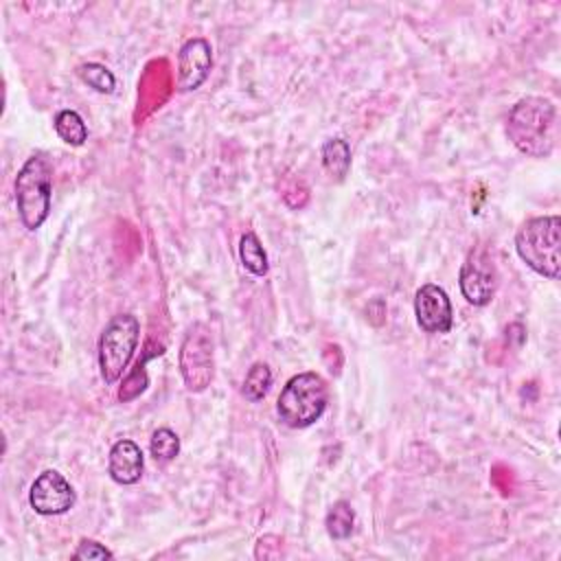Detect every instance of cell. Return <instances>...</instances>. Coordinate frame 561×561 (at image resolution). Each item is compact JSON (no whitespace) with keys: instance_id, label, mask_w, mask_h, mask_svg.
<instances>
[{"instance_id":"1","label":"cell","mask_w":561,"mask_h":561,"mask_svg":"<svg viewBox=\"0 0 561 561\" xmlns=\"http://www.w3.org/2000/svg\"><path fill=\"white\" fill-rule=\"evenodd\" d=\"M554 105L541 96L517 101L508 114L506 134L511 142L530 158H546L554 149Z\"/></svg>"},{"instance_id":"2","label":"cell","mask_w":561,"mask_h":561,"mask_svg":"<svg viewBox=\"0 0 561 561\" xmlns=\"http://www.w3.org/2000/svg\"><path fill=\"white\" fill-rule=\"evenodd\" d=\"M519 259L537 274L554 280L561 274V219L559 215L533 217L515 234Z\"/></svg>"},{"instance_id":"3","label":"cell","mask_w":561,"mask_h":561,"mask_svg":"<svg viewBox=\"0 0 561 561\" xmlns=\"http://www.w3.org/2000/svg\"><path fill=\"white\" fill-rule=\"evenodd\" d=\"M53 167L44 153H33L15 175V204L24 228L37 230L50 213Z\"/></svg>"},{"instance_id":"4","label":"cell","mask_w":561,"mask_h":561,"mask_svg":"<svg viewBox=\"0 0 561 561\" xmlns=\"http://www.w3.org/2000/svg\"><path fill=\"white\" fill-rule=\"evenodd\" d=\"M329 401V390L318 373L294 375L278 394L276 410L280 421L291 430H302L313 425Z\"/></svg>"},{"instance_id":"5","label":"cell","mask_w":561,"mask_h":561,"mask_svg":"<svg viewBox=\"0 0 561 561\" xmlns=\"http://www.w3.org/2000/svg\"><path fill=\"white\" fill-rule=\"evenodd\" d=\"M140 324L131 313L114 316L99 337V368L105 383H116L138 344Z\"/></svg>"},{"instance_id":"6","label":"cell","mask_w":561,"mask_h":561,"mask_svg":"<svg viewBox=\"0 0 561 561\" xmlns=\"http://www.w3.org/2000/svg\"><path fill=\"white\" fill-rule=\"evenodd\" d=\"M213 337L206 324L197 322L180 346V373L191 392H202L213 381Z\"/></svg>"},{"instance_id":"7","label":"cell","mask_w":561,"mask_h":561,"mask_svg":"<svg viewBox=\"0 0 561 561\" xmlns=\"http://www.w3.org/2000/svg\"><path fill=\"white\" fill-rule=\"evenodd\" d=\"M28 504L39 515H61L75 504L70 482L55 469L42 471L28 491Z\"/></svg>"},{"instance_id":"8","label":"cell","mask_w":561,"mask_h":561,"mask_svg":"<svg viewBox=\"0 0 561 561\" xmlns=\"http://www.w3.org/2000/svg\"><path fill=\"white\" fill-rule=\"evenodd\" d=\"M497 287L495 267L484 252H471L460 267V291L467 302L484 307L491 302Z\"/></svg>"},{"instance_id":"9","label":"cell","mask_w":561,"mask_h":561,"mask_svg":"<svg viewBox=\"0 0 561 561\" xmlns=\"http://www.w3.org/2000/svg\"><path fill=\"white\" fill-rule=\"evenodd\" d=\"M416 322L425 333H447L454 324L449 296L443 287L427 283L414 296Z\"/></svg>"},{"instance_id":"10","label":"cell","mask_w":561,"mask_h":561,"mask_svg":"<svg viewBox=\"0 0 561 561\" xmlns=\"http://www.w3.org/2000/svg\"><path fill=\"white\" fill-rule=\"evenodd\" d=\"M213 50L204 37H191L178 53V90L193 92L210 75Z\"/></svg>"},{"instance_id":"11","label":"cell","mask_w":561,"mask_h":561,"mask_svg":"<svg viewBox=\"0 0 561 561\" xmlns=\"http://www.w3.org/2000/svg\"><path fill=\"white\" fill-rule=\"evenodd\" d=\"M142 467H145L142 449L134 440L121 438L114 443V447L110 449V462H107V473L114 482L136 484L142 476Z\"/></svg>"},{"instance_id":"12","label":"cell","mask_w":561,"mask_h":561,"mask_svg":"<svg viewBox=\"0 0 561 561\" xmlns=\"http://www.w3.org/2000/svg\"><path fill=\"white\" fill-rule=\"evenodd\" d=\"M322 167L333 180H344L351 169V147L342 138H331L322 147Z\"/></svg>"},{"instance_id":"13","label":"cell","mask_w":561,"mask_h":561,"mask_svg":"<svg viewBox=\"0 0 561 561\" xmlns=\"http://www.w3.org/2000/svg\"><path fill=\"white\" fill-rule=\"evenodd\" d=\"M239 259L248 272L254 276H265L267 274V254L254 232H245L239 239Z\"/></svg>"},{"instance_id":"14","label":"cell","mask_w":561,"mask_h":561,"mask_svg":"<svg viewBox=\"0 0 561 561\" xmlns=\"http://www.w3.org/2000/svg\"><path fill=\"white\" fill-rule=\"evenodd\" d=\"M55 131L57 136L72 147H79L88 140V127L83 118L75 110H61L55 116Z\"/></svg>"},{"instance_id":"15","label":"cell","mask_w":561,"mask_h":561,"mask_svg":"<svg viewBox=\"0 0 561 561\" xmlns=\"http://www.w3.org/2000/svg\"><path fill=\"white\" fill-rule=\"evenodd\" d=\"M353 524H355V513H353V508H351V504H348L346 500H337V502L329 508V513H327V517H324L327 533H329V537H333V539H346V537H351Z\"/></svg>"},{"instance_id":"16","label":"cell","mask_w":561,"mask_h":561,"mask_svg":"<svg viewBox=\"0 0 561 561\" xmlns=\"http://www.w3.org/2000/svg\"><path fill=\"white\" fill-rule=\"evenodd\" d=\"M270 386H272V370H270V366L263 364V362H256V364L250 366V370H248V375L243 379L241 394L248 401L256 403V401H261L267 394Z\"/></svg>"},{"instance_id":"17","label":"cell","mask_w":561,"mask_h":561,"mask_svg":"<svg viewBox=\"0 0 561 561\" xmlns=\"http://www.w3.org/2000/svg\"><path fill=\"white\" fill-rule=\"evenodd\" d=\"M77 75L83 83H88L92 90L101 92V94H110L116 85V79L114 75L103 66V64H96V61H88V64H81L77 68Z\"/></svg>"},{"instance_id":"18","label":"cell","mask_w":561,"mask_h":561,"mask_svg":"<svg viewBox=\"0 0 561 561\" xmlns=\"http://www.w3.org/2000/svg\"><path fill=\"white\" fill-rule=\"evenodd\" d=\"M149 451L158 462H169L180 454V438L173 430L169 427H160L151 434L149 440Z\"/></svg>"},{"instance_id":"19","label":"cell","mask_w":561,"mask_h":561,"mask_svg":"<svg viewBox=\"0 0 561 561\" xmlns=\"http://www.w3.org/2000/svg\"><path fill=\"white\" fill-rule=\"evenodd\" d=\"M72 559H85V561H94V559H112V552L101 546L99 541L92 539H83L77 550L72 552Z\"/></svg>"}]
</instances>
